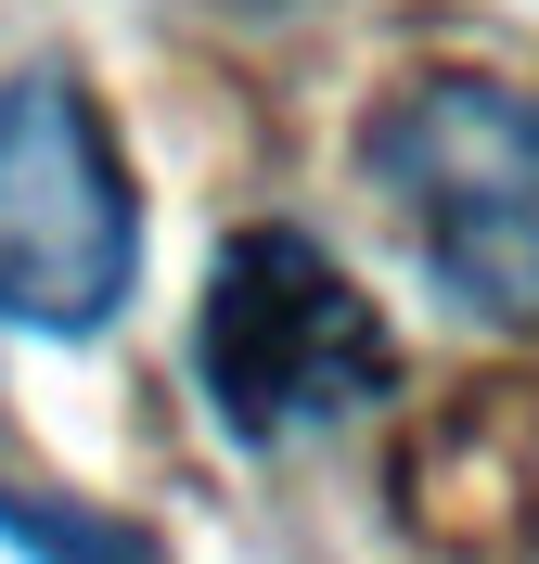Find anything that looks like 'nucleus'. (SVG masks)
Masks as SVG:
<instances>
[{
    "label": "nucleus",
    "mask_w": 539,
    "mask_h": 564,
    "mask_svg": "<svg viewBox=\"0 0 539 564\" xmlns=\"http://www.w3.org/2000/svg\"><path fill=\"white\" fill-rule=\"evenodd\" d=\"M359 180L463 321L539 334V104L502 77H398L359 116Z\"/></svg>",
    "instance_id": "1"
},
{
    "label": "nucleus",
    "mask_w": 539,
    "mask_h": 564,
    "mask_svg": "<svg viewBox=\"0 0 539 564\" xmlns=\"http://www.w3.org/2000/svg\"><path fill=\"white\" fill-rule=\"evenodd\" d=\"M193 386L245 449L322 436L398 398V334L359 295V270L309 231H231L193 295Z\"/></svg>",
    "instance_id": "2"
},
{
    "label": "nucleus",
    "mask_w": 539,
    "mask_h": 564,
    "mask_svg": "<svg viewBox=\"0 0 539 564\" xmlns=\"http://www.w3.org/2000/svg\"><path fill=\"white\" fill-rule=\"evenodd\" d=\"M129 295H142V193L104 104L65 65L0 77V321L77 347Z\"/></svg>",
    "instance_id": "3"
}]
</instances>
